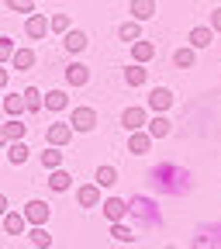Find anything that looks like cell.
<instances>
[{"label": "cell", "instance_id": "cell-1", "mask_svg": "<svg viewBox=\"0 0 221 249\" xmlns=\"http://www.w3.org/2000/svg\"><path fill=\"white\" fill-rule=\"evenodd\" d=\"M152 180H155V187H159V191H166V194H173V197H183V194L194 191V177H190V170L173 166V163L155 166V170H152Z\"/></svg>", "mask_w": 221, "mask_h": 249}, {"label": "cell", "instance_id": "cell-2", "mask_svg": "<svg viewBox=\"0 0 221 249\" xmlns=\"http://www.w3.org/2000/svg\"><path fill=\"white\" fill-rule=\"evenodd\" d=\"M128 214L138 222V229H159V225H163V211H159V204H155L152 197H145V194L128 197Z\"/></svg>", "mask_w": 221, "mask_h": 249}, {"label": "cell", "instance_id": "cell-3", "mask_svg": "<svg viewBox=\"0 0 221 249\" xmlns=\"http://www.w3.org/2000/svg\"><path fill=\"white\" fill-rule=\"evenodd\" d=\"M194 249H221V222H207L194 235Z\"/></svg>", "mask_w": 221, "mask_h": 249}, {"label": "cell", "instance_id": "cell-4", "mask_svg": "<svg viewBox=\"0 0 221 249\" xmlns=\"http://www.w3.org/2000/svg\"><path fill=\"white\" fill-rule=\"evenodd\" d=\"M69 124H73V132H93L97 128V111L93 107H73L69 111Z\"/></svg>", "mask_w": 221, "mask_h": 249}, {"label": "cell", "instance_id": "cell-5", "mask_svg": "<svg viewBox=\"0 0 221 249\" xmlns=\"http://www.w3.org/2000/svg\"><path fill=\"white\" fill-rule=\"evenodd\" d=\"M69 139H73V124H69V121H52L49 128H45V142L55 145V149L69 145Z\"/></svg>", "mask_w": 221, "mask_h": 249}, {"label": "cell", "instance_id": "cell-6", "mask_svg": "<svg viewBox=\"0 0 221 249\" xmlns=\"http://www.w3.org/2000/svg\"><path fill=\"white\" fill-rule=\"evenodd\" d=\"M121 124H124V128H128V132H142L145 128V124H149V107H124L121 111Z\"/></svg>", "mask_w": 221, "mask_h": 249}, {"label": "cell", "instance_id": "cell-7", "mask_svg": "<svg viewBox=\"0 0 221 249\" xmlns=\"http://www.w3.org/2000/svg\"><path fill=\"white\" fill-rule=\"evenodd\" d=\"M101 208H104V218L111 225L128 218V201H124V197H107V201H101Z\"/></svg>", "mask_w": 221, "mask_h": 249}, {"label": "cell", "instance_id": "cell-8", "mask_svg": "<svg viewBox=\"0 0 221 249\" xmlns=\"http://www.w3.org/2000/svg\"><path fill=\"white\" fill-rule=\"evenodd\" d=\"M173 101H176V97H173L170 87H155V90L149 93V107H152L155 114H166V111L173 107Z\"/></svg>", "mask_w": 221, "mask_h": 249}, {"label": "cell", "instance_id": "cell-9", "mask_svg": "<svg viewBox=\"0 0 221 249\" xmlns=\"http://www.w3.org/2000/svg\"><path fill=\"white\" fill-rule=\"evenodd\" d=\"M21 214H24V222H28V225H45L52 211H49V204H45V201H28Z\"/></svg>", "mask_w": 221, "mask_h": 249}, {"label": "cell", "instance_id": "cell-10", "mask_svg": "<svg viewBox=\"0 0 221 249\" xmlns=\"http://www.w3.org/2000/svg\"><path fill=\"white\" fill-rule=\"evenodd\" d=\"M24 31H28V38H31V42L45 38V35H49V18H45V14H31V18L24 21Z\"/></svg>", "mask_w": 221, "mask_h": 249}, {"label": "cell", "instance_id": "cell-11", "mask_svg": "<svg viewBox=\"0 0 221 249\" xmlns=\"http://www.w3.org/2000/svg\"><path fill=\"white\" fill-rule=\"evenodd\" d=\"M76 204H80V208H97V204H101V187H97V183L76 187Z\"/></svg>", "mask_w": 221, "mask_h": 249}, {"label": "cell", "instance_id": "cell-12", "mask_svg": "<svg viewBox=\"0 0 221 249\" xmlns=\"http://www.w3.org/2000/svg\"><path fill=\"white\" fill-rule=\"evenodd\" d=\"M152 142H155V139H152L145 128H142V132H132V135H128V152H132V156H145V152H152Z\"/></svg>", "mask_w": 221, "mask_h": 249}, {"label": "cell", "instance_id": "cell-13", "mask_svg": "<svg viewBox=\"0 0 221 249\" xmlns=\"http://www.w3.org/2000/svg\"><path fill=\"white\" fill-rule=\"evenodd\" d=\"M152 59H155V45H152V42H145V38L132 42V62L145 66V62H152Z\"/></svg>", "mask_w": 221, "mask_h": 249}, {"label": "cell", "instance_id": "cell-14", "mask_svg": "<svg viewBox=\"0 0 221 249\" xmlns=\"http://www.w3.org/2000/svg\"><path fill=\"white\" fill-rule=\"evenodd\" d=\"M69 187H73V177L66 173V170H49V191H55V194H66L69 191Z\"/></svg>", "mask_w": 221, "mask_h": 249}, {"label": "cell", "instance_id": "cell-15", "mask_svg": "<svg viewBox=\"0 0 221 249\" xmlns=\"http://www.w3.org/2000/svg\"><path fill=\"white\" fill-rule=\"evenodd\" d=\"M66 83L69 87H86L90 83V70L83 66V62H69L66 66Z\"/></svg>", "mask_w": 221, "mask_h": 249}, {"label": "cell", "instance_id": "cell-16", "mask_svg": "<svg viewBox=\"0 0 221 249\" xmlns=\"http://www.w3.org/2000/svg\"><path fill=\"white\" fill-rule=\"evenodd\" d=\"M145 132H149L152 139H166V135L173 132V121H170L166 114H155V118H152V121L145 124Z\"/></svg>", "mask_w": 221, "mask_h": 249}, {"label": "cell", "instance_id": "cell-17", "mask_svg": "<svg viewBox=\"0 0 221 249\" xmlns=\"http://www.w3.org/2000/svg\"><path fill=\"white\" fill-rule=\"evenodd\" d=\"M62 42H66V52H73V55H76V52H83V49H86V42H90V38H86V31L69 28L66 35H62Z\"/></svg>", "mask_w": 221, "mask_h": 249}, {"label": "cell", "instance_id": "cell-18", "mask_svg": "<svg viewBox=\"0 0 221 249\" xmlns=\"http://www.w3.org/2000/svg\"><path fill=\"white\" fill-rule=\"evenodd\" d=\"M173 66H176V70H194V66H197V49H190V45L176 49V52H173Z\"/></svg>", "mask_w": 221, "mask_h": 249}, {"label": "cell", "instance_id": "cell-19", "mask_svg": "<svg viewBox=\"0 0 221 249\" xmlns=\"http://www.w3.org/2000/svg\"><path fill=\"white\" fill-rule=\"evenodd\" d=\"M24 93V111L28 114H38L42 107H45V93L38 90V87H28V90H21Z\"/></svg>", "mask_w": 221, "mask_h": 249}, {"label": "cell", "instance_id": "cell-20", "mask_svg": "<svg viewBox=\"0 0 221 249\" xmlns=\"http://www.w3.org/2000/svg\"><path fill=\"white\" fill-rule=\"evenodd\" d=\"M45 107H49L52 114L66 111V107H69V93H66V90H49V93H45Z\"/></svg>", "mask_w": 221, "mask_h": 249}, {"label": "cell", "instance_id": "cell-21", "mask_svg": "<svg viewBox=\"0 0 221 249\" xmlns=\"http://www.w3.org/2000/svg\"><path fill=\"white\" fill-rule=\"evenodd\" d=\"M24 229H28V222H24L21 211H7L4 214V232L7 235H24Z\"/></svg>", "mask_w": 221, "mask_h": 249}, {"label": "cell", "instance_id": "cell-22", "mask_svg": "<svg viewBox=\"0 0 221 249\" xmlns=\"http://www.w3.org/2000/svg\"><path fill=\"white\" fill-rule=\"evenodd\" d=\"M214 42V31L207 28V24H197L194 31H190V49H207Z\"/></svg>", "mask_w": 221, "mask_h": 249}, {"label": "cell", "instance_id": "cell-23", "mask_svg": "<svg viewBox=\"0 0 221 249\" xmlns=\"http://www.w3.org/2000/svg\"><path fill=\"white\" fill-rule=\"evenodd\" d=\"M145 80H149V70L145 66H138V62L124 66V83H128V87H145Z\"/></svg>", "mask_w": 221, "mask_h": 249}, {"label": "cell", "instance_id": "cell-24", "mask_svg": "<svg viewBox=\"0 0 221 249\" xmlns=\"http://www.w3.org/2000/svg\"><path fill=\"white\" fill-rule=\"evenodd\" d=\"M118 38H121V42H128V45L138 42V38H142V21H135V18H132V21H124V24L118 28Z\"/></svg>", "mask_w": 221, "mask_h": 249}, {"label": "cell", "instance_id": "cell-25", "mask_svg": "<svg viewBox=\"0 0 221 249\" xmlns=\"http://www.w3.org/2000/svg\"><path fill=\"white\" fill-rule=\"evenodd\" d=\"M28 239H31V246H35V249H49V246H52V232H49L45 225H31V229H28Z\"/></svg>", "mask_w": 221, "mask_h": 249}, {"label": "cell", "instance_id": "cell-26", "mask_svg": "<svg viewBox=\"0 0 221 249\" xmlns=\"http://www.w3.org/2000/svg\"><path fill=\"white\" fill-rule=\"evenodd\" d=\"M11 66L28 73L31 66H35V49H14V59H11Z\"/></svg>", "mask_w": 221, "mask_h": 249}, {"label": "cell", "instance_id": "cell-27", "mask_svg": "<svg viewBox=\"0 0 221 249\" xmlns=\"http://www.w3.org/2000/svg\"><path fill=\"white\" fill-rule=\"evenodd\" d=\"M128 11H132L135 21H149V18L155 14V0H132V7H128Z\"/></svg>", "mask_w": 221, "mask_h": 249}, {"label": "cell", "instance_id": "cell-28", "mask_svg": "<svg viewBox=\"0 0 221 249\" xmlns=\"http://www.w3.org/2000/svg\"><path fill=\"white\" fill-rule=\"evenodd\" d=\"M24 132H28V124H24L21 118H11V121L4 124V139H7V142H21Z\"/></svg>", "mask_w": 221, "mask_h": 249}, {"label": "cell", "instance_id": "cell-29", "mask_svg": "<svg viewBox=\"0 0 221 249\" xmlns=\"http://www.w3.org/2000/svg\"><path fill=\"white\" fill-rule=\"evenodd\" d=\"M7 160H11L14 166L28 163V142H24V139H21V142H7Z\"/></svg>", "mask_w": 221, "mask_h": 249}, {"label": "cell", "instance_id": "cell-30", "mask_svg": "<svg viewBox=\"0 0 221 249\" xmlns=\"http://www.w3.org/2000/svg\"><path fill=\"white\" fill-rule=\"evenodd\" d=\"M4 111L11 118H21L24 114V93H7V97H4Z\"/></svg>", "mask_w": 221, "mask_h": 249}, {"label": "cell", "instance_id": "cell-31", "mask_svg": "<svg viewBox=\"0 0 221 249\" xmlns=\"http://www.w3.org/2000/svg\"><path fill=\"white\" fill-rule=\"evenodd\" d=\"M69 28H73V18L69 14H52L49 18V31H52V35H66Z\"/></svg>", "mask_w": 221, "mask_h": 249}, {"label": "cell", "instance_id": "cell-32", "mask_svg": "<svg viewBox=\"0 0 221 249\" xmlns=\"http://www.w3.org/2000/svg\"><path fill=\"white\" fill-rule=\"evenodd\" d=\"M93 183H97V187H114V183H118V170H114V166H97Z\"/></svg>", "mask_w": 221, "mask_h": 249}, {"label": "cell", "instance_id": "cell-33", "mask_svg": "<svg viewBox=\"0 0 221 249\" xmlns=\"http://www.w3.org/2000/svg\"><path fill=\"white\" fill-rule=\"evenodd\" d=\"M42 166H45V170H59V166H62V152H59L55 145H49V149L42 152Z\"/></svg>", "mask_w": 221, "mask_h": 249}, {"label": "cell", "instance_id": "cell-34", "mask_svg": "<svg viewBox=\"0 0 221 249\" xmlns=\"http://www.w3.org/2000/svg\"><path fill=\"white\" fill-rule=\"evenodd\" d=\"M111 235H114L118 242H132V239H135V229H132L128 222H114V225H111Z\"/></svg>", "mask_w": 221, "mask_h": 249}, {"label": "cell", "instance_id": "cell-35", "mask_svg": "<svg viewBox=\"0 0 221 249\" xmlns=\"http://www.w3.org/2000/svg\"><path fill=\"white\" fill-rule=\"evenodd\" d=\"M4 4H7L14 14H28V18L35 14V0H4Z\"/></svg>", "mask_w": 221, "mask_h": 249}, {"label": "cell", "instance_id": "cell-36", "mask_svg": "<svg viewBox=\"0 0 221 249\" xmlns=\"http://www.w3.org/2000/svg\"><path fill=\"white\" fill-rule=\"evenodd\" d=\"M14 38H7V35H0V66H4V62H11L14 59Z\"/></svg>", "mask_w": 221, "mask_h": 249}, {"label": "cell", "instance_id": "cell-37", "mask_svg": "<svg viewBox=\"0 0 221 249\" xmlns=\"http://www.w3.org/2000/svg\"><path fill=\"white\" fill-rule=\"evenodd\" d=\"M207 28L214 31V35L221 31V7H214V11H211V24H207Z\"/></svg>", "mask_w": 221, "mask_h": 249}, {"label": "cell", "instance_id": "cell-38", "mask_svg": "<svg viewBox=\"0 0 221 249\" xmlns=\"http://www.w3.org/2000/svg\"><path fill=\"white\" fill-rule=\"evenodd\" d=\"M4 214H7V197L0 194V218H4Z\"/></svg>", "mask_w": 221, "mask_h": 249}, {"label": "cell", "instance_id": "cell-39", "mask_svg": "<svg viewBox=\"0 0 221 249\" xmlns=\"http://www.w3.org/2000/svg\"><path fill=\"white\" fill-rule=\"evenodd\" d=\"M4 87H7V70L0 66V90H4Z\"/></svg>", "mask_w": 221, "mask_h": 249}, {"label": "cell", "instance_id": "cell-40", "mask_svg": "<svg viewBox=\"0 0 221 249\" xmlns=\"http://www.w3.org/2000/svg\"><path fill=\"white\" fill-rule=\"evenodd\" d=\"M0 145H7V139H4V124H0Z\"/></svg>", "mask_w": 221, "mask_h": 249}, {"label": "cell", "instance_id": "cell-41", "mask_svg": "<svg viewBox=\"0 0 221 249\" xmlns=\"http://www.w3.org/2000/svg\"><path fill=\"white\" fill-rule=\"evenodd\" d=\"M35 4H38V0H35Z\"/></svg>", "mask_w": 221, "mask_h": 249}, {"label": "cell", "instance_id": "cell-42", "mask_svg": "<svg viewBox=\"0 0 221 249\" xmlns=\"http://www.w3.org/2000/svg\"><path fill=\"white\" fill-rule=\"evenodd\" d=\"M170 249H173V246H170Z\"/></svg>", "mask_w": 221, "mask_h": 249}]
</instances>
